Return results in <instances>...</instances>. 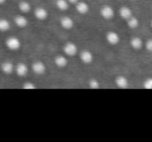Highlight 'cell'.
Here are the masks:
<instances>
[{
  "instance_id": "6da1fadb",
  "label": "cell",
  "mask_w": 152,
  "mask_h": 142,
  "mask_svg": "<svg viewBox=\"0 0 152 142\" xmlns=\"http://www.w3.org/2000/svg\"><path fill=\"white\" fill-rule=\"evenodd\" d=\"M7 47L10 49V50H19V48L21 47V43H20L19 38H15V36H12V38H9L7 40Z\"/></svg>"
},
{
  "instance_id": "7a4b0ae2",
  "label": "cell",
  "mask_w": 152,
  "mask_h": 142,
  "mask_svg": "<svg viewBox=\"0 0 152 142\" xmlns=\"http://www.w3.org/2000/svg\"><path fill=\"white\" fill-rule=\"evenodd\" d=\"M100 14H101L102 17L106 20L113 19L114 16H115V12H114V9H113V7H108V5H104V7H102L101 9H100Z\"/></svg>"
},
{
  "instance_id": "3957f363",
  "label": "cell",
  "mask_w": 152,
  "mask_h": 142,
  "mask_svg": "<svg viewBox=\"0 0 152 142\" xmlns=\"http://www.w3.org/2000/svg\"><path fill=\"white\" fill-rule=\"evenodd\" d=\"M64 52L65 54H67L68 56H73L77 53V46L73 43H67V44L64 46Z\"/></svg>"
},
{
  "instance_id": "277c9868",
  "label": "cell",
  "mask_w": 152,
  "mask_h": 142,
  "mask_svg": "<svg viewBox=\"0 0 152 142\" xmlns=\"http://www.w3.org/2000/svg\"><path fill=\"white\" fill-rule=\"evenodd\" d=\"M106 41H107L108 44L110 45H117L119 42H120V36L117 32L115 31H108L106 33Z\"/></svg>"
},
{
  "instance_id": "5b68a950",
  "label": "cell",
  "mask_w": 152,
  "mask_h": 142,
  "mask_svg": "<svg viewBox=\"0 0 152 142\" xmlns=\"http://www.w3.org/2000/svg\"><path fill=\"white\" fill-rule=\"evenodd\" d=\"M32 71L38 75H42L46 71V67L42 61H36V62L32 63Z\"/></svg>"
},
{
  "instance_id": "8992f818",
  "label": "cell",
  "mask_w": 152,
  "mask_h": 142,
  "mask_svg": "<svg viewBox=\"0 0 152 142\" xmlns=\"http://www.w3.org/2000/svg\"><path fill=\"white\" fill-rule=\"evenodd\" d=\"M34 15H36L37 19L39 20H46L48 17V12L44 7H37L34 11Z\"/></svg>"
},
{
  "instance_id": "52a82bcc",
  "label": "cell",
  "mask_w": 152,
  "mask_h": 142,
  "mask_svg": "<svg viewBox=\"0 0 152 142\" xmlns=\"http://www.w3.org/2000/svg\"><path fill=\"white\" fill-rule=\"evenodd\" d=\"M61 25L65 29H71L74 25V21L70 17H63L61 19Z\"/></svg>"
},
{
  "instance_id": "ba28073f",
  "label": "cell",
  "mask_w": 152,
  "mask_h": 142,
  "mask_svg": "<svg viewBox=\"0 0 152 142\" xmlns=\"http://www.w3.org/2000/svg\"><path fill=\"white\" fill-rule=\"evenodd\" d=\"M27 72H28V67L25 63L20 62L16 65V73H17V75H19L20 77L25 76L26 74H27Z\"/></svg>"
},
{
  "instance_id": "9c48e42d",
  "label": "cell",
  "mask_w": 152,
  "mask_h": 142,
  "mask_svg": "<svg viewBox=\"0 0 152 142\" xmlns=\"http://www.w3.org/2000/svg\"><path fill=\"white\" fill-rule=\"evenodd\" d=\"M80 59L83 63H91L93 61V54L89 50H85L80 53Z\"/></svg>"
},
{
  "instance_id": "30bf717a",
  "label": "cell",
  "mask_w": 152,
  "mask_h": 142,
  "mask_svg": "<svg viewBox=\"0 0 152 142\" xmlns=\"http://www.w3.org/2000/svg\"><path fill=\"white\" fill-rule=\"evenodd\" d=\"M76 9L79 14H87L89 12V5L85 1H80V2H77V4H76Z\"/></svg>"
},
{
  "instance_id": "8fae6325",
  "label": "cell",
  "mask_w": 152,
  "mask_h": 142,
  "mask_svg": "<svg viewBox=\"0 0 152 142\" xmlns=\"http://www.w3.org/2000/svg\"><path fill=\"white\" fill-rule=\"evenodd\" d=\"M116 84L120 88H126L128 86V80L124 76H118L116 78Z\"/></svg>"
},
{
  "instance_id": "7c38bea8",
  "label": "cell",
  "mask_w": 152,
  "mask_h": 142,
  "mask_svg": "<svg viewBox=\"0 0 152 142\" xmlns=\"http://www.w3.org/2000/svg\"><path fill=\"white\" fill-rule=\"evenodd\" d=\"M120 16H121V18H123V19L128 20L129 18L132 16V12H131V9H129V7H123L120 9Z\"/></svg>"
},
{
  "instance_id": "4fadbf2b",
  "label": "cell",
  "mask_w": 152,
  "mask_h": 142,
  "mask_svg": "<svg viewBox=\"0 0 152 142\" xmlns=\"http://www.w3.org/2000/svg\"><path fill=\"white\" fill-rule=\"evenodd\" d=\"M1 70H2V72L4 74L10 75V74H12L14 71V64L12 62H9V61L3 62L2 64H1Z\"/></svg>"
},
{
  "instance_id": "5bb4252c",
  "label": "cell",
  "mask_w": 152,
  "mask_h": 142,
  "mask_svg": "<svg viewBox=\"0 0 152 142\" xmlns=\"http://www.w3.org/2000/svg\"><path fill=\"white\" fill-rule=\"evenodd\" d=\"M15 23H16V25H17L18 27L23 28V27H25V26L27 25L28 21H27V19H26L25 17H23V16H17V17L15 18Z\"/></svg>"
},
{
  "instance_id": "9a60e30c",
  "label": "cell",
  "mask_w": 152,
  "mask_h": 142,
  "mask_svg": "<svg viewBox=\"0 0 152 142\" xmlns=\"http://www.w3.org/2000/svg\"><path fill=\"white\" fill-rule=\"evenodd\" d=\"M54 62H55V64H56V67H65L66 65L68 64L67 58H66L65 56H61V55L55 57Z\"/></svg>"
},
{
  "instance_id": "2e32d148",
  "label": "cell",
  "mask_w": 152,
  "mask_h": 142,
  "mask_svg": "<svg viewBox=\"0 0 152 142\" xmlns=\"http://www.w3.org/2000/svg\"><path fill=\"white\" fill-rule=\"evenodd\" d=\"M130 45L133 49L139 50V49H141L142 47H143V41L140 38H131V41H130Z\"/></svg>"
},
{
  "instance_id": "e0dca14e",
  "label": "cell",
  "mask_w": 152,
  "mask_h": 142,
  "mask_svg": "<svg viewBox=\"0 0 152 142\" xmlns=\"http://www.w3.org/2000/svg\"><path fill=\"white\" fill-rule=\"evenodd\" d=\"M56 7L61 11H66L69 7L68 0H56Z\"/></svg>"
},
{
  "instance_id": "ac0fdd59",
  "label": "cell",
  "mask_w": 152,
  "mask_h": 142,
  "mask_svg": "<svg viewBox=\"0 0 152 142\" xmlns=\"http://www.w3.org/2000/svg\"><path fill=\"white\" fill-rule=\"evenodd\" d=\"M19 9L22 13H28L31 7H30V4L27 1H21V2L19 3Z\"/></svg>"
},
{
  "instance_id": "d6986e66",
  "label": "cell",
  "mask_w": 152,
  "mask_h": 142,
  "mask_svg": "<svg viewBox=\"0 0 152 142\" xmlns=\"http://www.w3.org/2000/svg\"><path fill=\"white\" fill-rule=\"evenodd\" d=\"M127 24H128V26L130 28H137V26H139V20H137V18L131 16V17L127 20Z\"/></svg>"
},
{
  "instance_id": "ffe728a7",
  "label": "cell",
  "mask_w": 152,
  "mask_h": 142,
  "mask_svg": "<svg viewBox=\"0 0 152 142\" xmlns=\"http://www.w3.org/2000/svg\"><path fill=\"white\" fill-rule=\"evenodd\" d=\"M10 22L5 19L0 20V30L1 31H7V30L10 29Z\"/></svg>"
},
{
  "instance_id": "44dd1931",
  "label": "cell",
  "mask_w": 152,
  "mask_h": 142,
  "mask_svg": "<svg viewBox=\"0 0 152 142\" xmlns=\"http://www.w3.org/2000/svg\"><path fill=\"white\" fill-rule=\"evenodd\" d=\"M89 85H90V87L93 88V89H97V88H99L100 84H99V82H98V80L91 79V80H90V82H89Z\"/></svg>"
},
{
  "instance_id": "7402d4cb",
  "label": "cell",
  "mask_w": 152,
  "mask_h": 142,
  "mask_svg": "<svg viewBox=\"0 0 152 142\" xmlns=\"http://www.w3.org/2000/svg\"><path fill=\"white\" fill-rule=\"evenodd\" d=\"M144 87L146 89H152V78H148L144 81Z\"/></svg>"
},
{
  "instance_id": "603a6c76",
  "label": "cell",
  "mask_w": 152,
  "mask_h": 142,
  "mask_svg": "<svg viewBox=\"0 0 152 142\" xmlns=\"http://www.w3.org/2000/svg\"><path fill=\"white\" fill-rule=\"evenodd\" d=\"M23 88L24 89H34L36 86H34L32 83H30V82H27V83H25L23 85Z\"/></svg>"
},
{
  "instance_id": "cb8c5ba5",
  "label": "cell",
  "mask_w": 152,
  "mask_h": 142,
  "mask_svg": "<svg viewBox=\"0 0 152 142\" xmlns=\"http://www.w3.org/2000/svg\"><path fill=\"white\" fill-rule=\"evenodd\" d=\"M146 48H147L148 51L152 52V40H148L146 42Z\"/></svg>"
},
{
  "instance_id": "d4e9b609",
  "label": "cell",
  "mask_w": 152,
  "mask_h": 142,
  "mask_svg": "<svg viewBox=\"0 0 152 142\" xmlns=\"http://www.w3.org/2000/svg\"><path fill=\"white\" fill-rule=\"evenodd\" d=\"M70 3H76V2H78V0H68Z\"/></svg>"
},
{
  "instance_id": "484cf974",
  "label": "cell",
  "mask_w": 152,
  "mask_h": 142,
  "mask_svg": "<svg viewBox=\"0 0 152 142\" xmlns=\"http://www.w3.org/2000/svg\"><path fill=\"white\" fill-rule=\"evenodd\" d=\"M4 2H5V0H0V3H1V4H3Z\"/></svg>"
},
{
  "instance_id": "4316f807",
  "label": "cell",
  "mask_w": 152,
  "mask_h": 142,
  "mask_svg": "<svg viewBox=\"0 0 152 142\" xmlns=\"http://www.w3.org/2000/svg\"><path fill=\"white\" fill-rule=\"evenodd\" d=\"M151 27H152V21H151Z\"/></svg>"
}]
</instances>
